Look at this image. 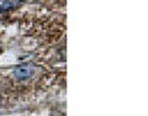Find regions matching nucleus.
Segmentation results:
<instances>
[{
	"mask_svg": "<svg viewBox=\"0 0 148 116\" xmlns=\"http://www.w3.org/2000/svg\"><path fill=\"white\" fill-rule=\"evenodd\" d=\"M31 76V68L29 66H18L15 69V77L17 79H25Z\"/></svg>",
	"mask_w": 148,
	"mask_h": 116,
	"instance_id": "1",
	"label": "nucleus"
}]
</instances>
